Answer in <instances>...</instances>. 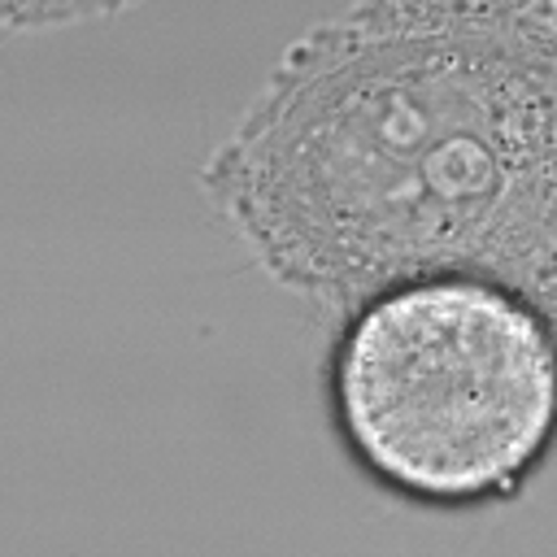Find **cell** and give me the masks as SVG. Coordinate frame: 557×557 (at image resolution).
I'll list each match as a JSON object with an SVG mask.
<instances>
[{"instance_id":"6da1fadb","label":"cell","mask_w":557,"mask_h":557,"mask_svg":"<svg viewBox=\"0 0 557 557\" xmlns=\"http://www.w3.org/2000/svg\"><path fill=\"white\" fill-rule=\"evenodd\" d=\"M200 191L278 287L331 313L474 274L557 322V30L318 22Z\"/></svg>"},{"instance_id":"7a4b0ae2","label":"cell","mask_w":557,"mask_h":557,"mask_svg":"<svg viewBox=\"0 0 557 557\" xmlns=\"http://www.w3.org/2000/svg\"><path fill=\"white\" fill-rule=\"evenodd\" d=\"M331 413L352 461L405 500H509L557 444V322L474 274L396 283L344 313Z\"/></svg>"},{"instance_id":"3957f363","label":"cell","mask_w":557,"mask_h":557,"mask_svg":"<svg viewBox=\"0 0 557 557\" xmlns=\"http://www.w3.org/2000/svg\"><path fill=\"white\" fill-rule=\"evenodd\" d=\"M348 13L383 26L557 30V0H352Z\"/></svg>"},{"instance_id":"277c9868","label":"cell","mask_w":557,"mask_h":557,"mask_svg":"<svg viewBox=\"0 0 557 557\" xmlns=\"http://www.w3.org/2000/svg\"><path fill=\"white\" fill-rule=\"evenodd\" d=\"M131 4H139V0H0V26L9 35H17V30H57V26L113 17Z\"/></svg>"}]
</instances>
